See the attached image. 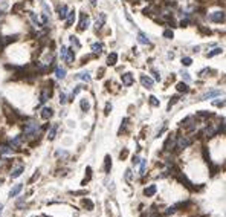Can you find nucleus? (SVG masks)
Returning a JSON list of instances; mask_svg holds the SVG:
<instances>
[{
	"label": "nucleus",
	"mask_w": 226,
	"mask_h": 217,
	"mask_svg": "<svg viewBox=\"0 0 226 217\" xmlns=\"http://www.w3.org/2000/svg\"><path fill=\"white\" fill-rule=\"evenodd\" d=\"M23 130H24V135H28V136H37L40 132H41V129H40V124L34 119H29L28 122L24 124L23 127Z\"/></svg>",
	"instance_id": "obj_1"
},
{
	"label": "nucleus",
	"mask_w": 226,
	"mask_h": 217,
	"mask_svg": "<svg viewBox=\"0 0 226 217\" xmlns=\"http://www.w3.org/2000/svg\"><path fill=\"white\" fill-rule=\"evenodd\" d=\"M209 20L214 21V23H223V21H225V12H223V11L212 12V14L209 16Z\"/></svg>",
	"instance_id": "obj_2"
},
{
	"label": "nucleus",
	"mask_w": 226,
	"mask_h": 217,
	"mask_svg": "<svg viewBox=\"0 0 226 217\" xmlns=\"http://www.w3.org/2000/svg\"><path fill=\"white\" fill-rule=\"evenodd\" d=\"M190 145H191V139L188 136H180L177 139V148L183 150V148H188Z\"/></svg>",
	"instance_id": "obj_3"
},
{
	"label": "nucleus",
	"mask_w": 226,
	"mask_h": 217,
	"mask_svg": "<svg viewBox=\"0 0 226 217\" xmlns=\"http://www.w3.org/2000/svg\"><path fill=\"white\" fill-rule=\"evenodd\" d=\"M174 144H176V138H174V135H168L167 141L164 142V150L170 151L173 147H174Z\"/></svg>",
	"instance_id": "obj_4"
},
{
	"label": "nucleus",
	"mask_w": 226,
	"mask_h": 217,
	"mask_svg": "<svg viewBox=\"0 0 226 217\" xmlns=\"http://www.w3.org/2000/svg\"><path fill=\"white\" fill-rule=\"evenodd\" d=\"M182 125L187 127L188 130H194L196 129V122H194V116H188L182 121Z\"/></svg>",
	"instance_id": "obj_5"
},
{
	"label": "nucleus",
	"mask_w": 226,
	"mask_h": 217,
	"mask_svg": "<svg viewBox=\"0 0 226 217\" xmlns=\"http://www.w3.org/2000/svg\"><path fill=\"white\" fill-rule=\"evenodd\" d=\"M141 83H142L144 87H147V89L153 87V80L150 78V76H147V75H141Z\"/></svg>",
	"instance_id": "obj_6"
},
{
	"label": "nucleus",
	"mask_w": 226,
	"mask_h": 217,
	"mask_svg": "<svg viewBox=\"0 0 226 217\" xmlns=\"http://www.w3.org/2000/svg\"><path fill=\"white\" fill-rule=\"evenodd\" d=\"M121 80H122V84L128 87V86H131V84H133V75L127 72V73L121 75Z\"/></svg>",
	"instance_id": "obj_7"
},
{
	"label": "nucleus",
	"mask_w": 226,
	"mask_h": 217,
	"mask_svg": "<svg viewBox=\"0 0 226 217\" xmlns=\"http://www.w3.org/2000/svg\"><path fill=\"white\" fill-rule=\"evenodd\" d=\"M73 58H75L73 50H72V49H67V50H66V54H64V57H63V60L70 64V63H73Z\"/></svg>",
	"instance_id": "obj_8"
},
{
	"label": "nucleus",
	"mask_w": 226,
	"mask_h": 217,
	"mask_svg": "<svg viewBox=\"0 0 226 217\" xmlns=\"http://www.w3.org/2000/svg\"><path fill=\"white\" fill-rule=\"evenodd\" d=\"M87 26H89V17H87L86 14H83V16H81V20H79V26H78V29H79V31H84Z\"/></svg>",
	"instance_id": "obj_9"
},
{
	"label": "nucleus",
	"mask_w": 226,
	"mask_h": 217,
	"mask_svg": "<svg viewBox=\"0 0 226 217\" xmlns=\"http://www.w3.org/2000/svg\"><path fill=\"white\" fill-rule=\"evenodd\" d=\"M156 191H157V187L156 185H150V187H147V188L144 190V194L147 196V197H151V196L156 194Z\"/></svg>",
	"instance_id": "obj_10"
},
{
	"label": "nucleus",
	"mask_w": 226,
	"mask_h": 217,
	"mask_svg": "<svg viewBox=\"0 0 226 217\" xmlns=\"http://www.w3.org/2000/svg\"><path fill=\"white\" fill-rule=\"evenodd\" d=\"M23 171H24V165H19L17 168L11 170V177H12V179H16V177H19Z\"/></svg>",
	"instance_id": "obj_11"
},
{
	"label": "nucleus",
	"mask_w": 226,
	"mask_h": 217,
	"mask_svg": "<svg viewBox=\"0 0 226 217\" xmlns=\"http://www.w3.org/2000/svg\"><path fill=\"white\" fill-rule=\"evenodd\" d=\"M14 151L11 145H6V144H2L0 145V155H11V153Z\"/></svg>",
	"instance_id": "obj_12"
},
{
	"label": "nucleus",
	"mask_w": 226,
	"mask_h": 217,
	"mask_svg": "<svg viewBox=\"0 0 226 217\" xmlns=\"http://www.w3.org/2000/svg\"><path fill=\"white\" fill-rule=\"evenodd\" d=\"M67 21H66V28H70L72 26V23L75 21V11H69L67 12Z\"/></svg>",
	"instance_id": "obj_13"
},
{
	"label": "nucleus",
	"mask_w": 226,
	"mask_h": 217,
	"mask_svg": "<svg viewBox=\"0 0 226 217\" xmlns=\"http://www.w3.org/2000/svg\"><path fill=\"white\" fill-rule=\"evenodd\" d=\"M50 93H52V92H50V89H49V90H47V89H44V90L41 92V95H40V103H41V104H43V103H46V101L50 98Z\"/></svg>",
	"instance_id": "obj_14"
},
{
	"label": "nucleus",
	"mask_w": 226,
	"mask_h": 217,
	"mask_svg": "<svg viewBox=\"0 0 226 217\" xmlns=\"http://www.w3.org/2000/svg\"><path fill=\"white\" fill-rule=\"evenodd\" d=\"M57 130H58V124H52V127L49 129V132H47V138L50 139H54L55 138V135H57Z\"/></svg>",
	"instance_id": "obj_15"
},
{
	"label": "nucleus",
	"mask_w": 226,
	"mask_h": 217,
	"mask_svg": "<svg viewBox=\"0 0 226 217\" xmlns=\"http://www.w3.org/2000/svg\"><path fill=\"white\" fill-rule=\"evenodd\" d=\"M52 115H54V110H52L50 107H44V109L41 110V118H43V119H49Z\"/></svg>",
	"instance_id": "obj_16"
},
{
	"label": "nucleus",
	"mask_w": 226,
	"mask_h": 217,
	"mask_svg": "<svg viewBox=\"0 0 226 217\" xmlns=\"http://www.w3.org/2000/svg\"><path fill=\"white\" fill-rule=\"evenodd\" d=\"M116 61H118V54H116V52H112V54L107 57V64H109V66H115Z\"/></svg>",
	"instance_id": "obj_17"
},
{
	"label": "nucleus",
	"mask_w": 226,
	"mask_h": 217,
	"mask_svg": "<svg viewBox=\"0 0 226 217\" xmlns=\"http://www.w3.org/2000/svg\"><path fill=\"white\" fill-rule=\"evenodd\" d=\"M67 12H69V9H67V6L66 5H63L60 9H58V17L61 19V20H64L66 17H67Z\"/></svg>",
	"instance_id": "obj_18"
},
{
	"label": "nucleus",
	"mask_w": 226,
	"mask_h": 217,
	"mask_svg": "<svg viewBox=\"0 0 226 217\" xmlns=\"http://www.w3.org/2000/svg\"><path fill=\"white\" fill-rule=\"evenodd\" d=\"M21 141H23V136H21V135L16 136V138H14V139H12V141H11V147H12V148H17V147H20Z\"/></svg>",
	"instance_id": "obj_19"
},
{
	"label": "nucleus",
	"mask_w": 226,
	"mask_h": 217,
	"mask_svg": "<svg viewBox=\"0 0 226 217\" xmlns=\"http://www.w3.org/2000/svg\"><path fill=\"white\" fill-rule=\"evenodd\" d=\"M21 188H23V185L21 184H19V185H16L14 188H12L11 191H9V197H16L19 193H20V191H21Z\"/></svg>",
	"instance_id": "obj_20"
},
{
	"label": "nucleus",
	"mask_w": 226,
	"mask_h": 217,
	"mask_svg": "<svg viewBox=\"0 0 226 217\" xmlns=\"http://www.w3.org/2000/svg\"><path fill=\"white\" fill-rule=\"evenodd\" d=\"M29 17H31V20H32V23L35 24V28H43V24H41V21L38 20V17L34 14V12H29Z\"/></svg>",
	"instance_id": "obj_21"
},
{
	"label": "nucleus",
	"mask_w": 226,
	"mask_h": 217,
	"mask_svg": "<svg viewBox=\"0 0 226 217\" xmlns=\"http://www.w3.org/2000/svg\"><path fill=\"white\" fill-rule=\"evenodd\" d=\"M75 78H76V80H83V81L89 83V81H90V75H89V72H83V73L75 75Z\"/></svg>",
	"instance_id": "obj_22"
},
{
	"label": "nucleus",
	"mask_w": 226,
	"mask_h": 217,
	"mask_svg": "<svg viewBox=\"0 0 226 217\" xmlns=\"http://www.w3.org/2000/svg\"><path fill=\"white\" fill-rule=\"evenodd\" d=\"M138 40H139V43H142V44H148V43H150L148 37L145 35L144 32H139V34H138Z\"/></svg>",
	"instance_id": "obj_23"
},
{
	"label": "nucleus",
	"mask_w": 226,
	"mask_h": 217,
	"mask_svg": "<svg viewBox=\"0 0 226 217\" xmlns=\"http://www.w3.org/2000/svg\"><path fill=\"white\" fill-rule=\"evenodd\" d=\"M216 133H217V129H216V127H212V125H209L208 129L205 130V135H206V138H212V136H214Z\"/></svg>",
	"instance_id": "obj_24"
},
{
	"label": "nucleus",
	"mask_w": 226,
	"mask_h": 217,
	"mask_svg": "<svg viewBox=\"0 0 226 217\" xmlns=\"http://www.w3.org/2000/svg\"><path fill=\"white\" fill-rule=\"evenodd\" d=\"M222 92L220 90H212V92H208V93H205L203 96H202V99H209V98H214V96H219Z\"/></svg>",
	"instance_id": "obj_25"
},
{
	"label": "nucleus",
	"mask_w": 226,
	"mask_h": 217,
	"mask_svg": "<svg viewBox=\"0 0 226 217\" xmlns=\"http://www.w3.org/2000/svg\"><path fill=\"white\" fill-rule=\"evenodd\" d=\"M55 75H57V78L63 80L64 76H66V69H64V67H57V69H55Z\"/></svg>",
	"instance_id": "obj_26"
},
{
	"label": "nucleus",
	"mask_w": 226,
	"mask_h": 217,
	"mask_svg": "<svg viewBox=\"0 0 226 217\" xmlns=\"http://www.w3.org/2000/svg\"><path fill=\"white\" fill-rule=\"evenodd\" d=\"M102 43H95V44H92V50H93L95 54H101L102 52Z\"/></svg>",
	"instance_id": "obj_27"
},
{
	"label": "nucleus",
	"mask_w": 226,
	"mask_h": 217,
	"mask_svg": "<svg viewBox=\"0 0 226 217\" xmlns=\"http://www.w3.org/2000/svg\"><path fill=\"white\" fill-rule=\"evenodd\" d=\"M81 109L84 110V112H89L90 110V103H89V99H81Z\"/></svg>",
	"instance_id": "obj_28"
},
{
	"label": "nucleus",
	"mask_w": 226,
	"mask_h": 217,
	"mask_svg": "<svg viewBox=\"0 0 226 217\" xmlns=\"http://www.w3.org/2000/svg\"><path fill=\"white\" fill-rule=\"evenodd\" d=\"M219 54H222V47H216V49H212L211 52H208V54H206V57H208V58H211V57L219 55Z\"/></svg>",
	"instance_id": "obj_29"
},
{
	"label": "nucleus",
	"mask_w": 226,
	"mask_h": 217,
	"mask_svg": "<svg viewBox=\"0 0 226 217\" xmlns=\"http://www.w3.org/2000/svg\"><path fill=\"white\" fill-rule=\"evenodd\" d=\"M104 23H105V14H99V19L96 20V29L101 28Z\"/></svg>",
	"instance_id": "obj_30"
},
{
	"label": "nucleus",
	"mask_w": 226,
	"mask_h": 217,
	"mask_svg": "<svg viewBox=\"0 0 226 217\" xmlns=\"http://www.w3.org/2000/svg\"><path fill=\"white\" fill-rule=\"evenodd\" d=\"M83 205H84L89 211L93 210V203H92V200H90V199H84V200H83Z\"/></svg>",
	"instance_id": "obj_31"
},
{
	"label": "nucleus",
	"mask_w": 226,
	"mask_h": 217,
	"mask_svg": "<svg viewBox=\"0 0 226 217\" xmlns=\"http://www.w3.org/2000/svg\"><path fill=\"white\" fill-rule=\"evenodd\" d=\"M110 168H112V158L110 156H105V171L110 173Z\"/></svg>",
	"instance_id": "obj_32"
},
{
	"label": "nucleus",
	"mask_w": 226,
	"mask_h": 217,
	"mask_svg": "<svg viewBox=\"0 0 226 217\" xmlns=\"http://www.w3.org/2000/svg\"><path fill=\"white\" fill-rule=\"evenodd\" d=\"M176 87H177V90H179V92H188V86L185 84V83H179Z\"/></svg>",
	"instance_id": "obj_33"
},
{
	"label": "nucleus",
	"mask_w": 226,
	"mask_h": 217,
	"mask_svg": "<svg viewBox=\"0 0 226 217\" xmlns=\"http://www.w3.org/2000/svg\"><path fill=\"white\" fill-rule=\"evenodd\" d=\"M148 101H150V104L154 106V107H159V104H161V103H159V99H156V96H153V95L148 98Z\"/></svg>",
	"instance_id": "obj_34"
},
{
	"label": "nucleus",
	"mask_w": 226,
	"mask_h": 217,
	"mask_svg": "<svg viewBox=\"0 0 226 217\" xmlns=\"http://www.w3.org/2000/svg\"><path fill=\"white\" fill-rule=\"evenodd\" d=\"M141 174H145V168H147V159H141Z\"/></svg>",
	"instance_id": "obj_35"
},
{
	"label": "nucleus",
	"mask_w": 226,
	"mask_h": 217,
	"mask_svg": "<svg viewBox=\"0 0 226 217\" xmlns=\"http://www.w3.org/2000/svg\"><path fill=\"white\" fill-rule=\"evenodd\" d=\"M191 63H193V60H191L190 57H183V58H182V64H183V66H191Z\"/></svg>",
	"instance_id": "obj_36"
},
{
	"label": "nucleus",
	"mask_w": 226,
	"mask_h": 217,
	"mask_svg": "<svg viewBox=\"0 0 226 217\" xmlns=\"http://www.w3.org/2000/svg\"><path fill=\"white\" fill-rule=\"evenodd\" d=\"M70 43H72V44H75V47H76V49L81 47V44H79V41H78V38H76V37H73V35L70 37Z\"/></svg>",
	"instance_id": "obj_37"
},
{
	"label": "nucleus",
	"mask_w": 226,
	"mask_h": 217,
	"mask_svg": "<svg viewBox=\"0 0 226 217\" xmlns=\"http://www.w3.org/2000/svg\"><path fill=\"white\" fill-rule=\"evenodd\" d=\"M81 90H83V86H76V89H75V90H73V93H72V99H73V98H75V96H76L79 92H81Z\"/></svg>",
	"instance_id": "obj_38"
},
{
	"label": "nucleus",
	"mask_w": 226,
	"mask_h": 217,
	"mask_svg": "<svg viewBox=\"0 0 226 217\" xmlns=\"http://www.w3.org/2000/svg\"><path fill=\"white\" fill-rule=\"evenodd\" d=\"M164 37H165V38H170V40H171V38H173V37H174V34H173V31H170V29H167V31L164 32Z\"/></svg>",
	"instance_id": "obj_39"
},
{
	"label": "nucleus",
	"mask_w": 226,
	"mask_h": 217,
	"mask_svg": "<svg viewBox=\"0 0 226 217\" xmlns=\"http://www.w3.org/2000/svg\"><path fill=\"white\" fill-rule=\"evenodd\" d=\"M60 103H61V104H66V103H67V99H66V93H64V92H61V93H60Z\"/></svg>",
	"instance_id": "obj_40"
},
{
	"label": "nucleus",
	"mask_w": 226,
	"mask_h": 217,
	"mask_svg": "<svg viewBox=\"0 0 226 217\" xmlns=\"http://www.w3.org/2000/svg\"><path fill=\"white\" fill-rule=\"evenodd\" d=\"M153 72V75H154V78L157 80V81H161V73H159L157 70H151Z\"/></svg>",
	"instance_id": "obj_41"
},
{
	"label": "nucleus",
	"mask_w": 226,
	"mask_h": 217,
	"mask_svg": "<svg viewBox=\"0 0 226 217\" xmlns=\"http://www.w3.org/2000/svg\"><path fill=\"white\" fill-rule=\"evenodd\" d=\"M127 155H128V151H127V148H125L124 151H121V159H125V158H127Z\"/></svg>",
	"instance_id": "obj_42"
},
{
	"label": "nucleus",
	"mask_w": 226,
	"mask_h": 217,
	"mask_svg": "<svg viewBox=\"0 0 226 217\" xmlns=\"http://www.w3.org/2000/svg\"><path fill=\"white\" fill-rule=\"evenodd\" d=\"M139 161H141V159H139V156H135L131 162H133V165H138V164H139Z\"/></svg>",
	"instance_id": "obj_43"
},
{
	"label": "nucleus",
	"mask_w": 226,
	"mask_h": 217,
	"mask_svg": "<svg viewBox=\"0 0 226 217\" xmlns=\"http://www.w3.org/2000/svg\"><path fill=\"white\" fill-rule=\"evenodd\" d=\"M182 75H183V78H185V80H187V81H188V83H190V81H191V78H190V73H187V72H183V73H182Z\"/></svg>",
	"instance_id": "obj_44"
},
{
	"label": "nucleus",
	"mask_w": 226,
	"mask_h": 217,
	"mask_svg": "<svg viewBox=\"0 0 226 217\" xmlns=\"http://www.w3.org/2000/svg\"><path fill=\"white\" fill-rule=\"evenodd\" d=\"M127 122H128V119H127V118H125V119H124V121H122V125H121V130H119V132H122V130H124V129H125V125H127Z\"/></svg>",
	"instance_id": "obj_45"
},
{
	"label": "nucleus",
	"mask_w": 226,
	"mask_h": 217,
	"mask_svg": "<svg viewBox=\"0 0 226 217\" xmlns=\"http://www.w3.org/2000/svg\"><path fill=\"white\" fill-rule=\"evenodd\" d=\"M125 179H127V181H130V179H131V171H130V170H127V171H125Z\"/></svg>",
	"instance_id": "obj_46"
},
{
	"label": "nucleus",
	"mask_w": 226,
	"mask_h": 217,
	"mask_svg": "<svg viewBox=\"0 0 226 217\" xmlns=\"http://www.w3.org/2000/svg\"><path fill=\"white\" fill-rule=\"evenodd\" d=\"M110 110H112V104H107V106H105V115H109Z\"/></svg>",
	"instance_id": "obj_47"
},
{
	"label": "nucleus",
	"mask_w": 226,
	"mask_h": 217,
	"mask_svg": "<svg viewBox=\"0 0 226 217\" xmlns=\"http://www.w3.org/2000/svg\"><path fill=\"white\" fill-rule=\"evenodd\" d=\"M214 106H225V101H216V103H214Z\"/></svg>",
	"instance_id": "obj_48"
},
{
	"label": "nucleus",
	"mask_w": 226,
	"mask_h": 217,
	"mask_svg": "<svg viewBox=\"0 0 226 217\" xmlns=\"http://www.w3.org/2000/svg\"><path fill=\"white\" fill-rule=\"evenodd\" d=\"M205 73H209V69H203V70L200 72V76H205Z\"/></svg>",
	"instance_id": "obj_49"
},
{
	"label": "nucleus",
	"mask_w": 226,
	"mask_h": 217,
	"mask_svg": "<svg viewBox=\"0 0 226 217\" xmlns=\"http://www.w3.org/2000/svg\"><path fill=\"white\" fill-rule=\"evenodd\" d=\"M90 3H92V5L95 6V5H96V0H90Z\"/></svg>",
	"instance_id": "obj_50"
},
{
	"label": "nucleus",
	"mask_w": 226,
	"mask_h": 217,
	"mask_svg": "<svg viewBox=\"0 0 226 217\" xmlns=\"http://www.w3.org/2000/svg\"><path fill=\"white\" fill-rule=\"evenodd\" d=\"M2 210H3V205H2V203H0V214H2Z\"/></svg>",
	"instance_id": "obj_51"
},
{
	"label": "nucleus",
	"mask_w": 226,
	"mask_h": 217,
	"mask_svg": "<svg viewBox=\"0 0 226 217\" xmlns=\"http://www.w3.org/2000/svg\"><path fill=\"white\" fill-rule=\"evenodd\" d=\"M0 185H2V179H0Z\"/></svg>",
	"instance_id": "obj_52"
}]
</instances>
